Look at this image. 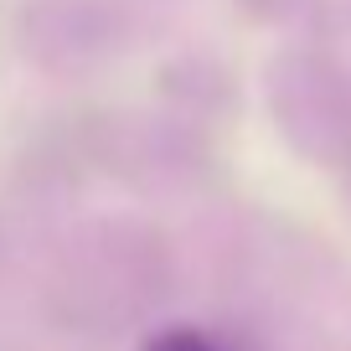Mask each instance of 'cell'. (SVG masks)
I'll return each instance as SVG.
<instances>
[{"instance_id":"1","label":"cell","mask_w":351,"mask_h":351,"mask_svg":"<svg viewBox=\"0 0 351 351\" xmlns=\"http://www.w3.org/2000/svg\"><path fill=\"white\" fill-rule=\"evenodd\" d=\"M140 351H238V346L212 336V330H202V326H165V330H155Z\"/></svg>"}]
</instances>
